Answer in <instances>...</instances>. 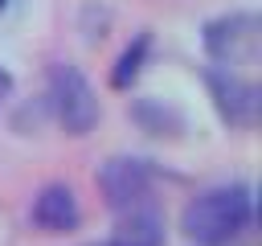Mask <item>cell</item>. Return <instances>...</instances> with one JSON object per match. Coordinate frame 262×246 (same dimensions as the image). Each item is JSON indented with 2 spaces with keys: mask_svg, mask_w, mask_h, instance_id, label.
<instances>
[{
  "mask_svg": "<svg viewBox=\"0 0 262 246\" xmlns=\"http://www.w3.org/2000/svg\"><path fill=\"white\" fill-rule=\"evenodd\" d=\"M250 225H254V193H250V184L205 189L180 213V230L196 246H229Z\"/></svg>",
  "mask_w": 262,
  "mask_h": 246,
  "instance_id": "6da1fadb",
  "label": "cell"
},
{
  "mask_svg": "<svg viewBox=\"0 0 262 246\" xmlns=\"http://www.w3.org/2000/svg\"><path fill=\"white\" fill-rule=\"evenodd\" d=\"M49 107H53V119L70 135H86L98 123V94L90 78L70 61L49 66Z\"/></svg>",
  "mask_w": 262,
  "mask_h": 246,
  "instance_id": "7a4b0ae2",
  "label": "cell"
},
{
  "mask_svg": "<svg viewBox=\"0 0 262 246\" xmlns=\"http://www.w3.org/2000/svg\"><path fill=\"white\" fill-rule=\"evenodd\" d=\"M258 37H262L258 12H225V16L205 25V49H209L213 61H225V66L254 61L258 57Z\"/></svg>",
  "mask_w": 262,
  "mask_h": 246,
  "instance_id": "3957f363",
  "label": "cell"
},
{
  "mask_svg": "<svg viewBox=\"0 0 262 246\" xmlns=\"http://www.w3.org/2000/svg\"><path fill=\"white\" fill-rule=\"evenodd\" d=\"M94 180H98L102 201H106L115 213H127V209L147 205L151 168H147V160H139V156H111V160L98 168Z\"/></svg>",
  "mask_w": 262,
  "mask_h": 246,
  "instance_id": "277c9868",
  "label": "cell"
},
{
  "mask_svg": "<svg viewBox=\"0 0 262 246\" xmlns=\"http://www.w3.org/2000/svg\"><path fill=\"white\" fill-rule=\"evenodd\" d=\"M205 82H209V94H213L217 115H221L229 127H254V123H258L262 90H258L250 78H242V74H233V70H209Z\"/></svg>",
  "mask_w": 262,
  "mask_h": 246,
  "instance_id": "5b68a950",
  "label": "cell"
},
{
  "mask_svg": "<svg viewBox=\"0 0 262 246\" xmlns=\"http://www.w3.org/2000/svg\"><path fill=\"white\" fill-rule=\"evenodd\" d=\"M33 225L45 230V234H70L78 221H82V209H78V197L70 184H45L37 197H33V209H29Z\"/></svg>",
  "mask_w": 262,
  "mask_h": 246,
  "instance_id": "8992f818",
  "label": "cell"
},
{
  "mask_svg": "<svg viewBox=\"0 0 262 246\" xmlns=\"http://www.w3.org/2000/svg\"><path fill=\"white\" fill-rule=\"evenodd\" d=\"M94 246H164V217L151 209V205H139V209H127L115 225V234L106 242H94Z\"/></svg>",
  "mask_w": 262,
  "mask_h": 246,
  "instance_id": "52a82bcc",
  "label": "cell"
},
{
  "mask_svg": "<svg viewBox=\"0 0 262 246\" xmlns=\"http://www.w3.org/2000/svg\"><path fill=\"white\" fill-rule=\"evenodd\" d=\"M147 45H151V37L147 33H139L127 49H123V57L115 61V70H111V86H131L135 82V74H139V66H143V57H147Z\"/></svg>",
  "mask_w": 262,
  "mask_h": 246,
  "instance_id": "ba28073f",
  "label": "cell"
},
{
  "mask_svg": "<svg viewBox=\"0 0 262 246\" xmlns=\"http://www.w3.org/2000/svg\"><path fill=\"white\" fill-rule=\"evenodd\" d=\"M4 4H8V0H0V12H4Z\"/></svg>",
  "mask_w": 262,
  "mask_h": 246,
  "instance_id": "9c48e42d",
  "label": "cell"
}]
</instances>
